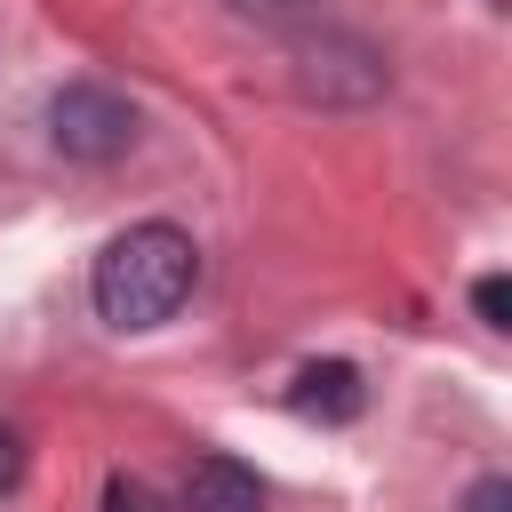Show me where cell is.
<instances>
[{
    "instance_id": "cell-1",
    "label": "cell",
    "mask_w": 512,
    "mask_h": 512,
    "mask_svg": "<svg viewBox=\"0 0 512 512\" xmlns=\"http://www.w3.org/2000/svg\"><path fill=\"white\" fill-rule=\"evenodd\" d=\"M192 280H200V256H192V240H184L176 224H128V232L96 256L88 296H96V312H104L112 328H160V320L184 312Z\"/></svg>"
},
{
    "instance_id": "cell-2",
    "label": "cell",
    "mask_w": 512,
    "mask_h": 512,
    "mask_svg": "<svg viewBox=\"0 0 512 512\" xmlns=\"http://www.w3.org/2000/svg\"><path fill=\"white\" fill-rule=\"evenodd\" d=\"M48 136L64 160H120L136 144V104L104 80H72L48 96Z\"/></svg>"
},
{
    "instance_id": "cell-3",
    "label": "cell",
    "mask_w": 512,
    "mask_h": 512,
    "mask_svg": "<svg viewBox=\"0 0 512 512\" xmlns=\"http://www.w3.org/2000/svg\"><path fill=\"white\" fill-rule=\"evenodd\" d=\"M360 368L352 360H312V368H296V384H288V408L304 416V424H352L360 416Z\"/></svg>"
},
{
    "instance_id": "cell-4",
    "label": "cell",
    "mask_w": 512,
    "mask_h": 512,
    "mask_svg": "<svg viewBox=\"0 0 512 512\" xmlns=\"http://www.w3.org/2000/svg\"><path fill=\"white\" fill-rule=\"evenodd\" d=\"M184 512H264V488L248 464L232 456H200L192 480H184Z\"/></svg>"
},
{
    "instance_id": "cell-5",
    "label": "cell",
    "mask_w": 512,
    "mask_h": 512,
    "mask_svg": "<svg viewBox=\"0 0 512 512\" xmlns=\"http://www.w3.org/2000/svg\"><path fill=\"white\" fill-rule=\"evenodd\" d=\"M472 304H480L488 328H512V280H504V272H488V280L472 288Z\"/></svg>"
},
{
    "instance_id": "cell-6",
    "label": "cell",
    "mask_w": 512,
    "mask_h": 512,
    "mask_svg": "<svg viewBox=\"0 0 512 512\" xmlns=\"http://www.w3.org/2000/svg\"><path fill=\"white\" fill-rule=\"evenodd\" d=\"M104 512H152V488L128 480V472H112V480H104Z\"/></svg>"
},
{
    "instance_id": "cell-7",
    "label": "cell",
    "mask_w": 512,
    "mask_h": 512,
    "mask_svg": "<svg viewBox=\"0 0 512 512\" xmlns=\"http://www.w3.org/2000/svg\"><path fill=\"white\" fill-rule=\"evenodd\" d=\"M456 512H512V480H496V472H488V480H472Z\"/></svg>"
},
{
    "instance_id": "cell-8",
    "label": "cell",
    "mask_w": 512,
    "mask_h": 512,
    "mask_svg": "<svg viewBox=\"0 0 512 512\" xmlns=\"http://www.w3.org/2000/svg\"><path fill=\"white\" fill-rule=\"evenodd\" d=\"M16 480H24V440H16L8 424H0V496H8Z\"/></svg>"
},
{
    "instance_id": "cell-9",
    "label": "cell",
    "mask_w": 512,
    "mask_h": 512,
    "mask_svg": "<svg viewBox=\"0 0 512 512\" xmlns=\"http://www.w3.org/2000/svg\"><path fill=\"white\" fill-rule=\"evenodd\" d=\"M248 16H288V8H304V0H240Z\"/></svg>"
}]
</instances>
